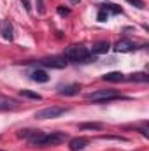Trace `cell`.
<instances>
[{
    "label": "cell",
    "instance_id": "6da1fadb",
    "mask_svg": "<svg viewBox=\"0 0 149 151\" xmlns=\"http://www.w3.org/2000/svg\"><path fill=\"white\" fill-rule=\"evenodd\" d=\"M65 141H67V134H62V132L42 134V132H39L37 135H34L32 139H28V144L30 146H35V148H47V146L62 144Z\"/></svg>",
    "mask_w": 149,
    "mask_h": 151
},
{
    "label": "cell",
    "instance_id": "7a4b0ae2",
    "mask_svg": "<svg viewBox=\"0 0 149 151\" xmlns=\"http://www.w3.org/2000/svg\"><path fill=\"white\" fill-rule=\"evenodd\" d=\"M63 58L69 60V62H74V63H91V62L97 60V56L91 55L84 46H77V44L65 49Z\"/></svg>",
    "mask_w": 149,
    "mask_h": 151
},
{
    "label": "cell",
    "instance_id": "3957f363",
    "mask_svg": "<svg viewBox=\"0 0 149 151\" xmlns=\"http://www.w3.org/2000/svg\"><path fill=\"white\" fill-rule=\"evenodd\" d=\"M88 100L91 102H98V104H105V102H112V100H121L123 97L119 93H116L114 90H98V91H93V93H88L86 95Z\"/></svg>",
    "mask_w": 149,
    "mask_h": 151
},
{
    "label": "cell",
    "instance_id": "277c9868",
    "mask_svg": "<svg viewBox=\"0 0 149 151\" xmlns=\"http://www.w3.org/2000/svg\"><path fill=\"white\" fill-rule=\"evenodd\" d=\"M69 111L67 107H60V106H49V107H44L35 113L37 119H53V118H58L62 114H65Z\"/></svg>",
    "mask_w": 149,
    "mask_h": 151
},
{
    "label": "cell",
    "instance_id": "5b68a950",
    "mask_svg": "<svg viewBox=\"0 0 149 151\" xmlns=\"http://www.w3.org/2000/svg\"><path fill=\"white\" fill-rule=\"evenodd\" d=\"M133 49H137V44H133L132 40H126V39H121L114 44V51H117V53H130Z\"/></svg>",
    "mask_w": 149,
    "mask_h": 151
},
{
    "label": "cell",
    "instance_id": "8992f818",
    "mask_svg": "<svg viewBox=\"0 0 149 151\" xmlns=\"http://www.w3.org/2000/svg\"><path fill=\"white\" fill-rule=\"evenodd\" d=\"M88 142H90V141H88L86 137H75V139H72V141L69 142V148H70V151H81L88 146Z\"/></svg>",
    "mask_w": 149,
    "mask_h": 151
},
{
    "label": "cell",
    "instance_id": "52a82bcc",
    "mask_svg": "<svg viewBox=\"0 0 149 151\" xmlns=\"http://www.w3.org/2000/svg\"><path fill=\"white\" fill-rule=\"evenodd\" d=\"M111 49V44L107 40H100V42H95L93 47H91V55H102V53H107Z\"/></svg>",
    "mask_w": 149,
    "mask_h": 151
},
{
    "label": "cell",
    "instance_id": "ba28073f",
    "mask_svg": "<svg viewBox=\"0 0 149 151\" xmlns=\"http://www.w3.org/2000/svg\"><path fill=\"white\" fill-rule=\"evenodd\" d=\"M19 104L12 99H5V97H0V111H12V109H18Z\"/></svg>",
    "mask_w": 149,
    "mask_h": 151
},
{
    "label": "cell",
    "instance_id": "9c48e42d",
    "mask_svg": "<svg viewBox=\"0 0 149 151\" xmlns=\"http://www.w3.org/2000/svg\"><path fill=\"white\" fill-rule=\"evenodd\" d=\"M0 34H2V37L5 39V40H11L12 39V25H11V21H2V25H0Z\"/></svg>",
    "mask_w": 149,
    "mask_h": 151
},
{
    "label": "cell",
    "instance_id": "30bf717a",
    "mask_svg": "<svg viewBox=\"0 0 149 151\" xmlns=\"http://www.w3.org/2000/svg\"><path fill=\"white\" fill-rule=\"evenodd\" d=\"M39 63H40V65H44V67H53V69H63L67 62H62V60L51 58V60H40Z\"/></svg>",
    "mask_w": 149,
    "mask_h": 151
},
{
    "label": "cell",
    "instance_id": "8fae6325",
    "mask_svg": "<svg viewBox=\"0 0 149 151\" xmlns=\"http://www.w3.org/2000/svg\"><path fill=\"white\" fill-rule=\"evenodd\" d=\"M30 76H32V79L37 81V83H47V81H49V76H47L46 70H34Z\"/></svg>",
    "mask_w": 149,
    "mask_h": 151
},
{
    "label": "cell",
    "instance_id": "7c38bea8",
    "mask_svg": "<svg viewBox=\"0 0 149 151\" xmlns=\"http://www.w3.org/2000/svg\"><path fill=\"white\" fill-rule=\"evenodd\" d=\"M123 79H125V74H121V72H109L104 76V81H111V83H119Z\"/></svg>",
    "mask_w": 149,
    "mask_h": 151
},
{
    "label": "cell",
    "instance_id": "4fadbf2b",
    "mask_svg": "<svg viewBox=\"0 0 149 151\" xmlns=\"http://www.w3.org/2000/svg\"><path fill=\"white\" fill-rule=\"evenodd\" d=\"M77 91H79V86H77V84H69V86H65V88L60 90V95H67V97H70V95H75Z\"/></svg>",
    "mask_w": 149,
    "mask_h": 151
},
{
    "label": "cell",
    "instance_id": "5bb4252c",
    "mask_svg": "<svg viewBox=\"0 0 149 151\" xmlns=\"http://www.w3.org/2000/svg\"><path fill=\"white\" fill-rule=\"evenodd\" d=\"M148 79H149L148 74H144V72H137V74L128 76V81H137V83H146Z\"/></svg>",
    "mask_w": 149,
    "mask_h": 151
},
{
    "label": "cell",
    "instance_id": "9a60e30c",
    "mask_svg": "<svg viewBox=\"0 0 149 151\" xmlns=\"http://www.w3.org/2000/svg\"><path fill=\"white\" fill-rule=\"evenodd\" d=\"M79 128H82V130H102L104 125L102 123H82V125H79Z\"/></svg>",
    "mask_w": 149,
    "mask_h": 151
},
{
    "label": "cell",
    "instance_id": "2e32d148",
    "mask_svg": "<svg viewBox=\"0 0 149 151\" xmlns=\"http://www.w3.org/2000/svg\"><path fill=\"white\" fill-rule=\"evenodd\" d=\"M39 130H30V128H27V130H19L18 132V137H25V139H32L34 135H37Z\"/></svg>",
    "mask_w": 149,
    "mask_h": 151
},
{
    "label": "cell",
    "instance_id": "e0dca14e",
    "mask_svg": "<svg viewBox=\"0 0 149 151\" xmlns=\"http://www.w3.org/2000/svg\"><path fill=\"white\" fill-rule=\"evenodd\" d=\"M100 9H104V11H111L112 14H119L121 12V7H117V5H114V4H105V5H102Z\"/></svg>",
    "mask_w": 149,
    "mask_h": 151
},
{
    "label": "cell",
    "instance_id": "ac0fdd59",
    "mask_svg": "<svg viewBox=\"0 0 149 151\" xmlns=\"http://www.w3.org/2000/svg\"><path fill=\"white\" fill-rule=\"evenodd\" d=\"M21 97H27V99H32V100H40L42 97L39 93H34V91H28V90H21Z\"/></svg>",
    "mask_w": 149,
    "mask_h": 151
},
{
    "label": "cell",
    "instance_id": "d6986e66",
    "mask_svg": "<svg viewBox=\"0 0 149 151\" xmlns=\"http://www.w3.org/2000/svg\"><path fill=\"white\" fill-rule=\"evenodd\" d=\"M107 18H109V12H107V11H104V9H100V11H98L97 19H98V21H107Z\"/></svg>",
    "mask_w": 149,
    "mask_h": 151
},
{
    "label": "cell",
    "instance_id": "ffe728a7",
    "mask_svg": "<svg viewBox=\"0 0 149 151\" xmlns=\"http://www.w3.org/2000/svg\"><path fill=\"white\" fill-rule=\"evenodd\" d=\"M126 2H128V4H132V5H133V7H137V9H144V7H146L142 0H126Z\"/></svg>",
    "mask_w": 149,
    "mask_h": 151
},
{
    "label": "cell",
    "instance_id": "44dd1931",
    "mask_svg": "<svg viewBox=\"0 0 149 151\" xmlns=\"http://www.w3.org/2000/svg\"><path fill=\"white\" fill-rule=\"evenodd\" d=\"M58 12H60V14H65V16H67V14H70V11H69V9H65V7H58Z\"/></svg>",
    "mask_w": 149,
    "mask_h": 151
},
{
    "label": "cell",
    "instance_id": "7402d4cb",
    "mask_svg": "<svg viewBox=\"0 0 149 151\" xmlns=\"http://www.w3.org/2000/svg\"><path fill=\"white\" fill-rule=\"evenodd\" d=\"M70 2H74V4H79V2H81V0H70Z\"/></svg>",
    "mask_w": 149,
    "mask_h": 151
},
{
    "label": "cell",
    "instance_id": "603a6c76",
    "mask_svg": "<svg viewBox=\"0 0 149 151\" xmlns=\"http://www.w3.org/2000/svg\"><path fill=\"white\" fill-rule=\"evenodd\" d=\"M0 151H2V150H0Z\"/></svg>",
    "mask_w": 149,
    "mask_h": 151
}]
</instances>
